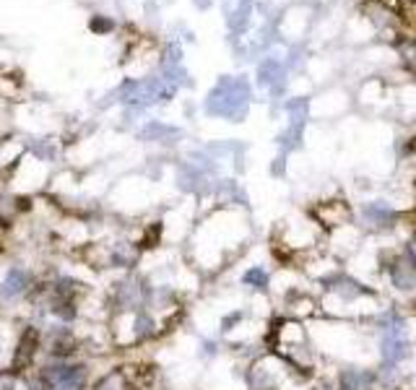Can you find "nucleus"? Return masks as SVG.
Segmentation results:
<instances>
[{
  "instance_id": "obj_1",
  "label": "nucleus",
  "mask_w": 416,
  "mask_h": 390,
  "mask_svg": "<svg viewBox=\"0 0 416 390\" xmlns=\"http://www.w3.org/2000/svg\"><path fill=\"white\" fill-rule=\"evenodd\" d=\"M247 107H250V89H247L245 81H221L219 86L208 94V102H206V112L208 115H216V118H226L232 122H239V120L247 115Z\"/></svg>"
},
{
  "instance_id": "obj_2",
  "label": "nucleus",
  "mask_w": 416,
  "mask_h": 390,
  "mask_svg": "<svg viewBox=\"0 0 416 390\" xmlns=\"http://www.w3.org/2000/svg\"><path fill=\"white\" fill-rule=\"evenodd\" d=\"M356 227L370 232V234H393L395 229L404 224V214L385 198H374V201H364L359 211H356Z\"/></svg>"
},
{
  "instance_id": "obj_3",
  "label": "nucleus",
  "mask_w": 416,
  "mask_h": 390,
  "mask_svg": "<svg viewBox=\"0 0 416 390\" xmlns=\"http://www.w3.org/2000/svg\"><path fill=\"white\" fill-rule=\"evenodd\" d=\"M383 279H388L390 289L401 297H416V263L406 255L401 245L395 248L390 263L385 266Z\"/></svg>"
},
{
  "instance_id": "obj_4",
  "label": "nucleus",
  "mask_w": 416,
  "mask_h": 390,
  "mask_svg": "<svg viewBox=\"0 0 416 390\" xmlns=\"http://www.w3.org/2000/svg\"><path fill=\"white\" fill-rule=\"evenodd\" d=\"M331 382L336 390H383L380 388L377 367H356V364H346V367L336 369V375H333Z\"/></svg>"
},
{
  "instance_id": "obj_5",
  "label": "nucleus",
  "mask_w": 416,
  "mask_h": 390,
  "mask_svg": "<svg viewBox=\"0 0 416 390\" xmlns=\"http://www.w3.org/2000/svg\"><path fill=\"white\" fill-rule=\"evenodd\" d=\"M354 208L346 201H323L312 208V221L325 232H336L354 224Z\"/></svg>"
},
{
  "instance_id": "obj_6",
  "label": "nucleus",
  "mask_w": 416,
  "mask_h": 390,
  "mask_svg": "<svg viewBox=\"0 0 416 390\" xmlns=\"http://www.w3.org/2000/svg\"><path fill=\"white\" fill-rule=\"evenodd\" d=\"M271 281H273V273L268 271L263 263L255 266H247L245 271L239 273V284L255 294H268L271 292Z\"/></svg>"
},
{
  "instance_id": "obj_7",
  "label": "nucleus",
  "mask_w": 416,
  "mask_h": 390,
  "mask_svg": "<svg viewBox=\"0 0 416 390\" xmlns=\"http://www.w3.org/2000/svg\"><path fill=\"white\" fill-rule=\"evenodd\" d=\"M156 333V320H154V315L149 310H138L136 317H133V336L138 338V341H146Z\"/></svg>"
},
{
  "instance_id": "obj_8",
  "label": "nucleus",
  "mask_w": 416,
  "mask_h": 390,
  "mask_svg": "<svg viewBox=\"0 0 416 390\" xmlns=\"http://www.w3.org/2000/svg\"><path fill=\"white\" fill-rule=\"evenodd\" d=\"M26 286H29V273L21 271V268H13V271L6 276L0 294H3V297H16V294H21Z\"/></svg>"
},
{
  "instance_id": "obj_9",
  "label": "nucleus",
  "mask_w": 416,
  "mask_h": 390,
  "mask_svg": "<svg viewBox=\"0 0 416 390\" xmlns=\"http://www.w3.org/2000/svg\"><path fill=\"white\" fill-rule=\"evenodd\" d=\"M247 310L245 307H235V310H229V313L219 320V331H221V336H229V333H235L237 328H242V323L247 320Z\"/></svg>"
},
{
  "instance_id": "obj_10",
  "label": "nucleus",
  "mask_w": 416,
  "mask_h": 390,
  "mask_svg": "<svg viewBox=\"0 0 416 390\" xmlns=\"http://www.w3.org/2000/svg\"><path fill=\"white\" fill-rule=\"evenodd\" d=\"M219 354H221L219 341H216V338H203L201 341V357L203 359H216Z\"/></svg>"
},
{
  "instance_id": "obj_11",
  "label": "nucleus",
  "mask_w": 416,
  "mask_h": 390,
  "mask_svg": "<svg viewBox=\"0 0 416 390\" xmlns=\"http://www.w3.org/2000/svg\"><path fill=\"white\" fill-rule=\"evenodd\" d=\"M284 172H287V156L281 154V156L273 159V164H271V174H273V177H284Z\"/></svg>"
},
{
  "instance_id": "obj_12",
  "label": "nucleus",
  "mask_w": 416,
  "mask_h": 390,
  "mask_svg": "<svg viewBox=\"0 0 416 390\" xmlns=\"http://www.w3.org/2000/svg\"><path fill=\"white\" fill-rule=\"evenodd\" d=\"M94 29H112V21H94Z\"/></svg>"
}]
</instances>
